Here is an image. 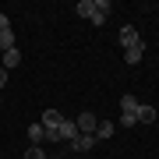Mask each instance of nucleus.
<instances>
[{
    "label": "nucleus",
    "instance_id": "obj_11",
    "mask_svg": "<svg viewBox=\"0 0 159 159\" xmlns=\"http://www.w3.org/2000/svg\"><path fill=\"white\" fill-rule=\"evenodd\" d=\"M81 18H92V11H96V0H78V7H74Z\"/></svg>",
    "mask_w": 159,
    "mask_h": 159
},
{
    "label": "nucleus",
    "instance_id": "obj_14",
    "mask_svg": "<svg viewBox=\"0 0 159 159\" xmlns=\"http://www.w3.org/2000/svg\"><path fill=\"white\" fill-rule=\"evenodd\" d=\"M25 159H50V156L43 152V145H32L29 152H25Z\"/></svg>",
    "mask_w": 159,
    "mask_h": 159
},
{
    "label": "nucleus",
    "instance_id": "obj_13",
    "mask_svg": "<svg viewBox=\"0 0 159 159\" xmlns=\"http://www.w3.org/2000/svg\"><path fill=\"white\" fill-rule=\"evenodd\" d=\"M138 110V99L134 96H120V113H134Z\"/></svg>",
    "mask_w": 159,
    "mask_h": 159
},
{
    "label": "nucleus",
    "instance_id": "obj_6",
    "mask_svg": "<svg viewBox=\"0 0 159 159\" xmlns=\"http://www.w3.org/2000/svg\"><path fill=\"white\" fill-rule=\"evenodd\" d=\"M74 134H78V124H74V120H67V117H64V120H60V142H71Z\"/></svg>",
    "mask_w": 159,
    "mask_h": 159
},
{
    "label": "nucleus",
    "instance_id": "obj_5",
    "mask_svg": "<svg viewBox=\"0 0 159 159\" xmlns=\"http://www.w3.org/2000/svg\"><path fill=\"white\" fill-rule=\"evenodd\" d=\"M156 106H142V102H138V110H134V120L138 124H156Z\"/></svg>",
    "mask_w": 159,
    "mask_h": 159
},
{
    "label": "nucleus",
    "instance_id": "obj_15",
    "mask_svg": "<svg viewBox=\"0 0 159 159\" xmlns=\"http://www.w3.org/2000/svg\"><path fill=\"white\" fill-rule=\"evenodd\" d=\"M117 124H124V127H134L138 120H134V113H120V120H117Z\"/></svg>",
    "mask_w": 159,
    "mask_h": 159
},
{
    "label": "nucleus",
    "instance_id": "obj_16",
    "mask_svg": "<svg viewBox=\"0 0 159 159\" xmlns=\"http://www.w3.org/2000/svg\"><path fill=\"white\" fill-rule=\"evenodd\" d=\"M89 21H92V25H102V21H106V14H102V11H92Z\"/></svg>",
    "mask_w": 159,
    "mask_h": 159
},
{
    "label": "nucleus",
    "instance_id": "obj_7",
    "mask_svg": "<svg viewBox=\"0 0 159 159\" xmlns=\"http://www.w3.org/2000/svg\"><path fill=\"white\" fill-rule=\"evenodd\" d=\"M29 142L32 145H43L46 142V127L43 124H29Z\"/></svg>",
    "mask_w": 159,
    "mask_h": 159
},
{
    "label": "nucleus",
    "instance_id": "obj_12",
    "mask_svg": "<svg viewBox=\"0 0 159 159\" xmlns=\"http://www.w3.org/2000/svg\"><path fill=\"white\" fill-rule=\"evenodd\" d=\"M7 50H14V32H11V29L0 32V53H7Z\"/></svg>",
    "mask_w": 159,
    "mask_h": 159
},
{
    "label": "nucleus",
    "instance_id": "obj_4",
    "mask_svg": "<svg viewBox=\"0 0 159 159\" xmlns=\"http://www.w3.org/2000/svg\"><path fill=\"white\" fill-rule=\"evenodd\" d=\"M60 120H64V113H60V110H46L39 124H43L46 131H60Z\"/></svg>",
    "mask_w": 159,
    "mask_h": 159
},
{
    "label": "nucleus",
    "instance_id": "obj_9",
    "mask_svg": "<svg viewBox=\"0 0 159 159\" xmlns=\"http://www.w3.org/2000/svg\"><path fill=\"white\" fill-rule=\"evenodd\" d=\"M142 53H145V43H142V46H131V50H124V60H127V64H138V60H142Z\"/></svg>",
    "mask_w": 159,
    "mask_h": 159
},
{
    "label": "nucleus",
    "instance_id": "obj_2",
    "mask_svg": "<svg viewBox=\"0 0 159 159\" xmlns=\"http://www.w3.org/2000/svg\"><path fill=\"white\" fill-rule=\"evenodd\" d=\"M120 46H124V50H131V46H142V35H138V29L134 25H124V29H120V39H117Z\"/></svg>",
    "mask_w": 159,
    "mask_h": 159
},
{
    "label": "nucleus",
    "instance_id": "obj_18",
    "mask_svg": "<svg viewBox=\"0 0 159 159\" xmlns=\"http://www.w3.org/2000/svg\"><path fill=\"white\" fill-rule=\"evenodd\" d=\"M50 159H64V156H60V152H57V156H50Z\"/></svg>",
    "mask_w": 159,
    "mask_h": 159
},
{
    "label": "nucleus",
    "instance_id": "obj_8",
    "mask_svg": "<svg viewBox=\"0 0 159 159\" xmlns=\"http://www.w3.org/2000/svg\"><path fill=\"white\" fill-rule=\"evenodd\" d=\"M106 138H113V120H99L96 127V142H106Z\"/></svg>",
    "mask_w": 159,
    "mask_h": 159
},
{
    "label": "nucleus",
    "instance_id": "obj_1",
    "mask_svg": "<svg viewBox=\"0 0 159 159\" xmlns=\"http://www.w3.org/2000/svg\"><path fill=\"white\" fill-rule=\"evenodd\" d=\"M74 124H78V134H96V127H99V117L96 113H78V120H74Z\"/></svg>",
    "mask_w": 159,
    "mask_h": 159
},
{
    "label": "nucleus",
    "instance_id": "obj_17",
    "mask_svg": "<svg viewBox=\"0 0 159 159\" xmlns=\"http://www.w3.org/2000/svg\"><path fill=\"white\" fill-rule=\"evenodd\" d=\"M4 85H7V71L0 67V89H4Z\"/></svg>",
    "mask_w": 159,
    "mask_h": 159
},
{
    "label": "nucleus",
    "instance_id": "obj_10",
    "mask_svg": "<svg viewBox=\"0 0 159 159\" xmlns=\"http://www.w3.org/2000/svg\"><path fill=\"white\" fill-rule=\"evenodd\" d=\"M18 64H21V53H18V46H14V50L4 53V71H7V67H18Z\"/></svg>",
    "mask_w": 159,
    "mask_h": 159
},
{
    "label": "nucleus",
    "instance_id": "obj_3",
    "mask_svg": "<svg viewBox=\"0 0 159 159\" xmlns=\"http://www.w3.org/2000/svg\"><path fill=\"white\" fill-rule=\"evenodd\" d=\"M92 145H96V134H74L71 142H67V148H71V152H89Z\"/></svg>",
    "mask_w": 159,
    "mask_h": 159
}]
</instances>
